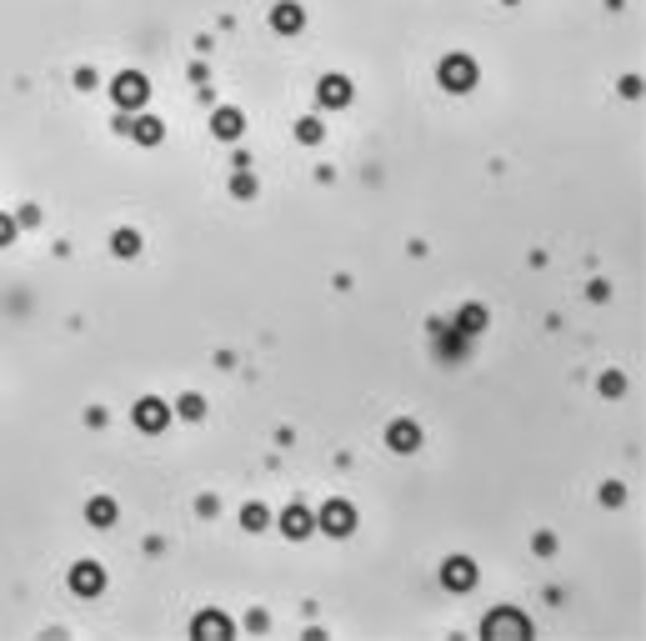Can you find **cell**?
<instances>
[{"label": "cell", "mask_w": 646, "mask_h": 641, "mask_svg": "<svg viewBox=\"0 0 646 641\" xmlns=\"http://www.w3.org/2000/svg\"><path fill=\"white\" fill-rule=\"evenodd\" d=\"M471 81H476V66H471V61H461V56H451V61L441 66V86H446V91H466Z\"/></svg>", "instance_id": "6da1fadb"}, {"label": "cell", "mask_w": 646, "mask_h": 641, "mask_svg": "<svg viewBox=\"0 0 646 641\" xmlns=\"http://www.w3.org/2000/svg\"><path fill=\"white\" fill-rule=\"evenodd\" d=\"M116 101H121V106L145 101V76H121V81H116Z\"/></svg>", "instance_id": "7a4b0ae2"}, {"label": "cell", "mask_w": 646, "mask_h": 641, "mask_svg": "<svg viewBox=\"0 0 646 641\" xmlns=\"http://www.w3.org/2000/svg\"><path fill=\"white\" fill-rule=\"evenodd\" d=\"M321 101L326 106H341V101H351V86L341 76H331V81H321Z\"/></svg>", "instance_id": "3957f363"}, {"label": "cell", "mask_w": 646, "mask_h": 641, "mask_svg": "<svg viewBox=\"0 0 646 641\" xmlns=\"http://www.w3.org/2000/svg\"><path fill=\"white\" fill-rule=\"evenodd\" d=\"M351 521H356V516H351V506H341V501H336V506H326V531H351Z\"/></svg>", "instance_id": "277c9868"}, {"label": "cell", "mask_w": 646, "mask_h": 641, "mask_svg": "<svg viewBox=\"0 0 646 641\" xmlns=\"http://www.w3.org/2000/svg\"><path fill=\"white\" fill-rule=\"evenodd\" d=\"M135 421L145 426V431H160V421H165V411H160L155 401H145V406H135Z\"/></svg>", "instance_id": "5b68a950"}, {"label": "cell", "mask_w": 646, "mask_h": 641, "mask_svg": "<svg viewBox=\"0 0 646 641\" xmlns=\"http://www.w3.org/2000/svg\"><path fill=\"white\" fill-rule=\"evenodd\" d=\"M471 581H476V571L466 561H446V586H471Z\"/></svg>", "instance_id": "8992f818"}, {"label": "cell", "mask_w": 646, "mask_h": 641, "mask_svg": "<svg viewBox=\"0 0 646 641\" xmlns=\"http://www.w3.org/2000/svg\"><path fill=\"white\" fill-rule=\"evenodd\" d=\"M286 531H291V536H301V531H311V516H306L301 506H296V511H286Z\"/></svg>", "instance_id": "52a82bcc"}, {"label": "cell", "mask_w": 646, "mask_h": 641, "mask_svg": "<svg viewBox=\"0 0 646 641\" xmlns=\"http://www.w3.org/2000/svg\"><path fill=\"white\" fill-rule=\"evenodd\" d=\"M96 586H101V571L96 566H81L76 571V591H96Z\"/></svg>", "instance_id": "ba28073f"}, {"label": "cell", "mask_w": 646, "mask_h": 641, "mask_svg": "<svg viewBox=\"0 0 646 641\" xmlns=\"http://www.w3.org/2000/svg\"><path fill=\"white\" fill-rule=\"evenodd\" d=\"M391 441H396L401 451H411V446H416V426H406V421H401L396 431H391Z\"/></svg>", "instance_id": "9c48e42d"}, {"label": "cell", "mask_w": 646, "mask_h": 641, "mask_svg": "<svg viewBox=\"0 0 646 641\" xmlns=\"http://www.w3.org/2000/svg\"><path fill=\"white\" fill-rule=\"evenodd\" d=\"M486 631H526V626H521L516 616H491V621H486Z\"/></svg>", "instance_id": "30bf717a"}, {"label": "cell", "mask_w": 646, "mask_h": 641, "mask_svg": "<svg viewBox=\"0 0 646 641\" xmlns=\"http://www.w3.org/2000/svg\"><path fill=\"white\" fill-rule=\"evenodd\" d=\"M111 516H116V506H111V501H96V506H91V521H96V526H106Z\"/></svg>", "instance_id": "8fae6325"}, {"label": "cell", "mask_w": 646, "mask_h": 641, "mask_svg": "<svg viewBox=\"0 0 646 641\" xmlns=\"http://www.w3.org/2000/svg\"><path fill=\"white\" fill-rule=\"evenodd\" d=\"M215 130H221V135H236V130H241V120H236V116H231V111H226V116H221V120H215Z\"/></svg>", "instance_id": "7c38bea8"}, {"label": "cell", "mask_w": 646, "mask_h": 641, "mask_svg": "<svg viewBox=\"0 0 646 641\" xmlns=\"http://www.w3.org/2000/svg\"><path fill=\"white\" fill-rule=\"evenodd\" d=\"M276 26H281V31H296L301 16H296V11H276Z\"/></svg>", "instance_id": "4fadbf2b"}, {"label": "cell", "mask_w": 646, "mask_h": 641, "mask_svg": "<svg viewBox=\"0 0 646 641\" xmlns=\"http://www.w3.org/2000/svg\"><path fill=\"white\" fill-rule=\"evenodd\" d=\"M135 135H140V140H160V125H155V120H140Z\"/></svg>", "instance_id": "5bb4252c"}, {"label": "cell", "mask_w": 646, "mask_h": 641, "mask_svg": "<svg viewBox=\"0 0 646 641\" xmlns=\"http://www.w3.org/2000/svg\"><path fill=\"white\" fill-rule=\"evenodd\" d=\"M0 241H11V221H0Z\"/></svg>", "instance_id": "9a60e30c"}]
</instances>
